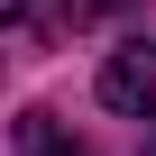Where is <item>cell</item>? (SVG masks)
I'll return each instance as SVG.
<instances>
[{
  "instance_id": "1",
  "label": "cell",
  "mask_w": 156,
  "mask_h": 156,
  "mask_svg": "<svg viewBox=\"0 0 156 156\" xmlns=\"http://www.w3.org/2000/svg\"><path fill=\"white\" fill-rule=\"evenodd\" d=\"M101 101H110V110H147V101H156V46H147V37L110 46V64H101Z\"/></svg>"
},
{
  "instance_id": "2",
  "label": "cell",
  "mask_w": 156,
  "mask_h": 156,
  "mask_svg": "<svg viewBox=\"0 0 156 156\" xmlns=\"http://www.w3.org/2000/svg\"><path fill=\"white\" fill-rule=\"evenodd\" d=\"M19 156H92V147H73L46 110H28V119H19Z\"/></svg>"
},
{
  "instance_id": "3",
  "label": "cell",
  "mask_w": 156,
  "mask_h": 156,
  "mask_svg": "<svg viewBox=\"0 0 156 156\" xmlns=\"http://www.w3.org/2000/svg\"><path fill=\"white\" fill-rule=\"evenodd\" d=\"M147 156H156V147H147Z\"/></svg>"
}]
</instances>
